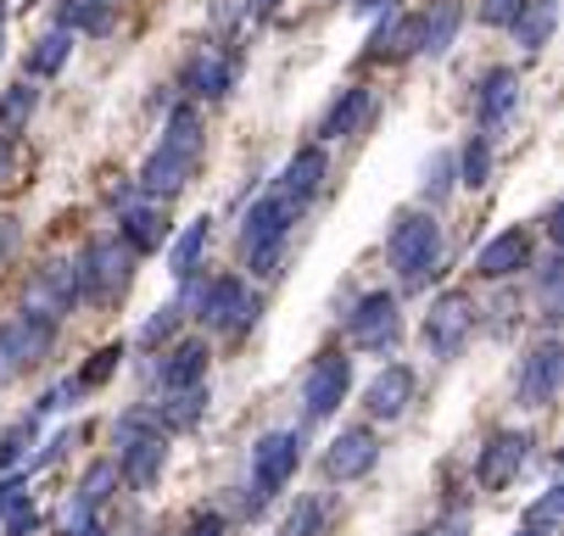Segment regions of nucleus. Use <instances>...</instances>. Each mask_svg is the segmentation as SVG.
I'll use <instances>...</instances> for the list:
<instances>
[{
    "mask_svg": "<svg viewBox=\"0 0 564 536\" xmlns=\"http://www.w3.org/2000/svg\"><path fill=\"white\" fill-rule=\"evenodd\" d=\"M196 157H202V118H196V107H180L169 118L163 140H156V151L145 157V168H140V190L151 201L180 196L191 185V174H196Z\"/></svg>",
    "mask_w": 564,
    "mask_h": 536,
    "instance_id": "1",
    "label": "nucleus"
},
{
    "mask_svg": "<svg viewBox=\"0 0 564 536\" xmlns=\"http://www.w3.org/2000/svg\"><path fill=\"white\" fill-rule=\"evenodd\" d=\"M391 269H397L402 291H425L431 285V274L442 269V223L431 212H397Z\"/></svg>",
    "mask_w": 564,
    "mask_h": 536,
    "instance_id": "2",
    "label": "nucleus"
},
{
    "mask_svg": "<svg viewBox=\"0 0 564 536\" xmlns=\"http://www.w3.org/2000/svg\"><path fill=\"white\" fill-rule=\"evenodd\" d=\"M296 223V207H285L280 196H263L247 207V223H240V258H247L252 274H280V252L285 236Z\"/></svg>",
    "mask_w": 564,
    "mask_h": 536,
    "instance_id": "3",
    "label": "nucleus"
},
{
    "mask_svg": "<svg viewBox=\"0 0 564 536\" xmlns=\"http://www.w3.org/2000/svg\"><path fill=\"white\" fill-rule=\"evenodd\" d=\"M129 280H134V252L118 236L90 241V252L78 258V296L96 302V308H112V302L129 291Z\"/></svg>",
    "mask_w": 564,
    "mask_h": 536,
    "instance_id": "4",
    "label": "nucleus"
},
{
    "mask_svg": "<svg viewBox=\"0 0 564 536\" xmlns=\"http://www.w3.org/2000/svg\"><path fill=\"white\" fill-rule=\"evenodd\" d=\"M56 341V319H40V314H18L0 325V386H12L23 369H34Z\"/></svg>",
    "mask_w": 564,
    "mask_h": 536,
    "instance_id": "5",
    "label": "nucleus"
},
{
    "mask_svg": "<svg viewBox=\"0 0 564 536\" xmlns=\"http://www.w3.org/2000/svg\"><path fill=\"white\" fill-rule=\"evenodd\" d=\"M347 341H352L358 352H375V358L397 352V341H402V308H397L391 291H369V296L358 302L352 319H347Z\"/></svg>",
    "mask_w": 564,
    "mask_h": 536,
    "instance_id": "6",
    "label": "nucleus"
},
{
    "mask_svg": "<svg viewBox=\"0 0 564 536\" xmlns=\"http://www.w3.org/2000/svg\"><path fill=\"white\" fill-rule=\"evenodd\" d=\"M196 319L207 325V330H247L252 319H258V296L247 291V280H235V274H218V280H207L202 291H196Z\"/></svg>",
    "mask_w": 564,
    "mask_h": 536,
    "instance_id": "7",
    "label": "nucleus"
},
{
    "mask_svg": "<svg viewBox=\"0 0 564 536\" xmlns=\"http://www.w3.org/2000/svg\"><path fill=\"white\" fill-rule=\"evenodd\" d=\"M163 464H169V441L163 430H145L140 414L123 419V452H118V475L134 486V492H151L163 481Z\"/></svg>",
    "mask_w": 564,
    "mask_h": 536,
    "instance_id": "8",
    "label": "nucleus"
},
{
    "mask_svg": "<svg viewBox=\"0 0 564 536\" xmlns=\"http://www.w3.org/2000/svg\"><path fill=\"white\" fill-rule=\"evenodd\" d=\"M296 458H302V436L296 430H269L258 447H252V508H263L291 475H296Z\"/></svg>",
    "mask_w": 564,
    "mask_h": 536,
    "instance_id": "9",
    "label": "nucleus"
},
{
    "mask_svg": "<svg viewBox=\"0 0 564 536\" xmlns=\"http://www.w3.org/2000/svg\"><path fill=\"white\" fill-rule=\"evenodd\" d=\"M352 392V358L341 352H318L307 380H302V403H307V419H330Z\"/></svg>",
    "mask_w": 564,
    "mask_h": 536,
    "instance_id": "10",
    "label": "nucleus"
},
{
    "mask_svg": "<svg viewBox=\"0 0 564 536\" xmlns=\"http://www.w3.org/2000/svg\"><path fill=\"white\" fill-rule=\"evenodd\" d=\"M469 325H475V296H469V291H442V296L431 302L420 336H425V347H431L436 358H453V352L464 347Z\"/></svg>",
    "mask_w": 564,
    "mask_h": 536,
    "instance_id": "11",
    "label": "nucleus"
},
{
    "mask_svg": "<svg viewBox=\"0 0 564 536\" xmlns=\"http://www.w3.org/2000/svg\"><path fill=\"white\" fill-rule=\"evenodd\" d=\"M531 436L525 430H498L487 447H480V458H475V481H480V492H503L520 470H525V458H531Z\"/></svg>",
    "mask_w": 564,
    "mask_h": 536,
    "instance_id": "12",
    "label": "nucleus"
},
{
    "mask_svg": "<svg viewBox=\"0 0 564 536\" xmlns=\"http://www.w3.org/2000/svg\"><path fill=\"white\" fill-rule=\"evenodd\" d=\"M73 302H78V258L73 263H45L34 274V285L23 291V314H40V319H56L73 314Z\"/></svg>",
    "mask_w": 564,
    "mask_h": 536,
    "instance_id": "13",
    "label": "nucleus"
},
{
    "mask_svg": "<svg viewBox=\"0 0 564 536\" xmlns=\"http://www.w3.org/2000/svg\"><path fill=\"white\" fill-rule=\"evenodd\" d=\"M380 464V436L369 430V425H347L330 447H325V475L330 481H364L369 470Z\"/></svg>",
    "mask_w": 564,
    "mask_h": 536,
    "instance_id": "14",
    "label": "nucleus"
},
{
    "mask_svg": "<svg viewBox=\"0 0 564 536\" xmlns=\"http://www.w3.org/2000/svg\"><path fill=\"white\" fill-rule=\"evenodd\" d=\"M514 107H520V73L514 67H492L487 79H480V90H475V123H480V134H503L509 129V118H514Z\"/></svg>",
    "mask_w": 564,
    "mask_h": 536,
    "instance_id": "15",
    "label": "nucleus"
},
{
    "mask_svg": "<svg viewBox=\"0 0 564 536\" xmlns=\"http://www.w3.org/2000/svg\"><path fill=\"white\" fill-rule=\"evenodd\" d=\"M325 179H330V157H325V145H302L296 157L280 168V185H274V196L285 201V207H307L318 190H325Z\"/></svg>",
    "mask_w": 564,
    "mask_h": 536,
    "instance_id": "16",
    "label": "nucleus"
},
{
    "mask_svg": "<svg viewBox=\"0 0 564 536\" xmlns=\"http://www.w3.org/2000/svg\"><path fill=\"white\" fill-rule=\"evenodd\" d=\"M558 380H564V347L547 336L542 347H531V358L520 363V403L525 408H547L558 397Z\"/></svg>",
    "mask_w": 564,
    "mask_h": 536,
    "instance_id": "17",
    "label": "nucleus"
},
{
    "mask_svg": "<svg viewBox=\"0 0 564 536\" xmlns=\"http://www.w3.org/2000/svg\"><path fill=\"white\" fill-rule=\"evenodd\" d=\"M414 369L409 363H386L375 380H369V392H364V408L375 414V419H402L409 414V403H414Z\"/></svg>",
    "mask_w": 564,
    "mask_h": 536,
    "instance_id": "18",
    "label": "nucleus"
},
{
    "mask_svg": "<svg viewBox=\"0 0 564 536\" xmlns=\"http://www.w3.org/2000/svg\"><path fill=\"white\" fill-rule=\"evenodd\" d=\"M169 201H134V207H123V223H118V241L140 258V252H163V241H169V212H163Z\"/></svg>",
    "mask_w": 564,
    "mask_h": 536,
    "instance_id": "19",
    "label": "nucleus"
},
{
    "mask_svg": "<svg viewBox=\"0 0 564 536\" xmlns=\"http://www.w3.org/2000/svg\"><path fill=\"white\" fill-rule=\"evenodd\" d=\"M520 269H531V236H525V229H503L498 241H487L475 252V274L480 280H509Z\"/></svg>",
    "mask_w": 564,
    "mask_h": 536,
    "instance_id": "20",
    "label": "nucleus"
},
{
    "mask_svg": "<svg viewBox=\"0 0 564 536\" xmlns=\"http://www.w3.org/2000/svg\"><path fill=\"white\" fill-rule=\"evenodd\" d=\"M185 85H191V96H202V101H224V96L235 90V56L218 51V45H202L196 62L185 67Z\"/></svg>",
    "mask_w": 564,
    "mask_h": 536,
    "instance_id": "21",
    "label": "nucleus"
},
{
    "mask_svg": "<svg viewBox=\"0 0 564 536\" xmlns=\"http://www.w3.org/2000/svg\"><path fill=\"white\" fill-rule=\"evenodd\" d=\"M207 380V341H174L156 363V386L163 392H185V386H202Z\"/></svg>",
    "mask_w": 564,
    "mask_h": 536,
    "instance_id": "22",
    "label": "nucleus"
},
{
    "mask_svg": "<svg viewBox=\"0 0 564 536\" xmlns=\"http://www.w3.org/2000/svg\"><path fill=\"white\" fill-rule=\"evenodd\" d=\"M369 118H375V90L352 85V90H341V96L330 101V112H325V123H318V134H325V140H352V134H364Z\"/></svg>",
    "mask_w": 564,
    "mask_h": 536,
    "instance_id": "23",
    "label": "nucleus"
},
{
    "mask_svg": "<svg viewBox=\"0 0 564 536\" xmlns=\"http://www.w3.org/2000/svg\"><path fill=\"white\" fill-rule=\"evenodd\" d=\"M409 51H420V12H402V18L380 23L375 40H369V62H397Z\"/></svg>",
    "mask_w": 564,
    "mask_h": 536,
    "instance_id": "24",
    "label": "nucleus"
},
{
    "mask_svg": "<svg viewBox=\"0 0 564 536\" xmlns=\"http://www.w3.org/2000/svg\"><path fill=\"white\" fill-rule=\"evenodd\" d=\"M458 23H464V0H436L431 12H420V51L442 56V51L453 45Z\"/></svg>",
    "mask_w": 564,
    "mask_h": 536,
    "instance_id": "25",
    "label": "nucleus"
},
{
    "mask_svg": "<svg viewBox=\"0 0 564 536\" xmlns=\"http://www.w3.org/2000/svg\"><path fill=\"white\" fill-rule=\"evenodd\" d=\"M553 18H558V0H520V12H514V40L525 45V51H542L547 45V34H553Z\"/></svg>",
    "mask_w": 564,
    "mask_h": 536,
    "instance_id": "26",
    "label": "nucleus"
},
{
    "mask_svg": "<svg viewBox=\"0 0 564 536\" xmlns=\"http://www.w3.org/2000/svg\"><path fill=\"white\" fill-rule=\"evenodd\" d=\"M67 56H73V34H67V29L40 34V40H34V51H29V62H23V79H56Z\"/></svg>",
    "mask_w": 564,
    "mask_h": 536,
    "instance_id": "27",
    "label": "nucleus"
},
{
    "mask_svg": "<svg viewBox=\"0 0 564 536\" xmlns=\"http://www.w3.org/2000/svg\"><path fill=\"white\" fill-rule=\"evenodd\" d=\"M34 107H40V90H34V79H18L7 96H0V140H12V145H18V134L29 129Z\"/></svg>",
    "mask_w": 564,
    "mask_h": 536,
    "instance_id": "28",
    "label": "nucleus"
},
{
    "mask_svg": "<svg viewBox=\"0 0 564 536\" xmlns=\"http://www.w3.org/2000/svg\"><path fill=\"white\" fill-rule=\"evenodd\" d=\"M118 0H62V29L67 34H107Z\"/></svg>",
    "mask_w": 564,
    "mask_h": 536,
    "instance_id": "29",
    "label": "nucleus"
},
{
    "mask_svg": "<svg viewBox=\"0 0 564 536\" xmlns=\"http://www.w3.org/2000/svg\"><path fill=\"white\" fill-rule=\"evenodd\" d=\"M325 530H330V497L318 492L296 497V508L280 519V536H325Z\"/></svg>",
    "mask_w": 564,
    "mask_h": 536,
    "instance_id": "30",
    "label": "nucleus"
},
{
    "mask_svg": "<svg viewBox=\"0 0 564 536\" xmlns=\"http://www.w3.org/2000/svg\"><path fill=\"white\" fill-rule=\"evenodd\" d=\"M156 414H163L169 430H191L207 414V380H202V386H185V392H163V408H156Z\"/></svg>",
    "mask_w": 564,
    "mask_h": 536,
    "instance_id": "31",
    "label": "nucleus"
},
{
    "mask_svg": "<svg viewBox=\"0 0 564 536\" xmlns=\"http://www.w3.org/2000/svg\"><path fill=\"white\" fill-rule=\"evenodd\" d=\"M207 236H213V223L196 218L185 236L174 241V252H169V274H174V280H191V274H196V263H202V252H207Z\"/></svg>",
    "mask_w": 564,
    "mask_h": 536,
    "instance_id": "32",
    "label": "nucleus"
},
{
    "mask_svg": "<svg viewBox=\"0 0 564 536\" xmlns=\"http://www.w3.org/2000/svg\"><path fill=\"white\" fill-rule=\"evenodd\" d=\"M558 514H564V492L547 486V492L525 508V525H520V530H525V536H558Z\"/></svg>",
    "mask_w": 564,
    "mask_h": 536,
    "instance_id": "33",
    "label": "nucleus"
},
{
    "mask_svg": "<svg viewBox=\"0 0 564 536\" xmlns=\"http://www.w3.org/2000/svg\"><path fill=\"white\" fill-rule=\"evenodd\" d=\"M487 174H492V140H487V134H469L464 157H458V179H464L469 190H480V185H487Z\"/></svg>",
    "mask_w": 564,
    "mask_h": 536,
    "instance_id": "34",
    "label": "nucleus"
},
{
    "mask_svg": "<svg viewBox=\"0 0 564 536\" xmlns=\"http://www.w3.org/2000/svg\"><path fill=\"white\" fill-rule=\"evenodd\" d=\"M453 179H458V168H453V157H447V151H442V157H431V168H425V179H420L425 201H431V207H436V201H447Z\"/></svg>",
    "mask_w": 564,
    "mask_h": 536,
    "instance_id": "35",
    "label": "nucleus"
},
{
    "mask_svg": "<svg viewBox=\"0 0 564 536\" xmlns=\"http://www.w3.org/2000/svg\"><path fill=\"white\" fill-rule=\"evenodd\" d=\"M34 436H40V425H34V419H18V425H12L7 436H0V470H12L18 458H23V452L34 447Z\"/></svg>",
    "mask_w": 564,
    "mask_h": 536,
    "instance_id": "36",
    "label": "nucleus"
},
{
    "mask_svg": "<svg viewBox=\"0 0 564 536\" xmlns=\"http://www.w3.org/2000/svg\"><path fill=\"white\" fill-rule=\"evenodd\" d=\"M118 358H123V347H101L85 369H78V380H73V392H90V386H101V380L118 369Z\"/></svg>",
    "mask_w": 564,
    "mask_h": 536,
    "instance_id": "37",
    "label": "nucleus"
},
{
    "mask_svg": "<svg viewBox=\"0 0 564 536\" xmlns=\"http://www.w3.org/2000/svg\"><path fill=\"white\" fill-rule=\"evenodd\" d=\"M174 330H180V308H163V314H156V319L140 330V341H145V347H156V341H169Z\"/></svg>",
    "mask_w": 564,
    "mask_h": 536,
    "instance_id": "38",
    "label": "nucleus"
},
{
    "mask_svg": "<svg viewBox=\"0 0 564 536\" xmlns=\"http://www.w3.org/2000/svg\"><path fill=\"white\" fill-rule=\"evenodd\" d=\"M542 319H558V258L542 263Z\"/></svg>",
    "mask_w": 564,
    "mask_h": 536,
    "instance_id": "39",
    "label": "nucleus"
},
{
    "mask_svg": "<svg viewBox=\"0 0 564 536\" xmlns=\"http://www.w3.org/2000/svg\"><path fill=\"white\" fill-rule=\"evenodd\" d=\"M18 503H29V475H12V481H0V519H7Z\"/></svg>",
    "mask_w": 564,
    "mask_h": 536,
    "instance_id": "40",
    "label": "nucleus"
},
{
    "mask_svg": "<svg viewBox=\"0 0 564 536\" xmlns=\"http://www.w3.org/2000/svg\"><path fill=\"white\" fill-rule=\"evenodd\" d=\"M514 12H520V0H480V23L509 29V23H514Z\"/></svg>",
    "mask_w": 564,
    "mask_h": 536,
    "instance_id": "41",
    "label": "nucleus"
},
{
    "mask_svg": "<svg viewBox=\"0 0 564 536\" xmlns=\"http://www.w3.org/2000/svg\"><path fill=\"white\" fill-rule=\"evenodd\" d=\"M40 530V514H34V503H18L12 514H7V536H34Z\"/></svg>",
    "mask_w": 564,
    "mask_h": 536,
    "instance_id": "42",
    "label": "nucleus"
},
{
    "mask_svg": "<svg viewBox=\"0 0 564 536\" xmlns=\"http://www.w3.org/2000/svg\"><path fill=\"white\" fill-rule=\"evenodd\" d=\"M18 247H23V229H18V218L0 212V263H12V258H18Z\"/></svg>",
    "mask_w": 564,
    "mask_h": 536,
    "instance_id": "43",
    "label": "nucleus"
},
{
    "mask_svg": "<svg viewBox=\"0 0 564 536\" xmlns=\"http://www.w3.org/2000/svg\"><path fill=\"white\" fill-rule=\"evenodd\" d=\"M18 174H23L18 145H12V140H0V190H12V185H18Z\"/></svg>",
    "mask_w": 564,
    "mask_h": 536,
    "instance_id": "44",
    "label": "nucleus"
},
{
    "mask_svg": "<svg viewBox=\"0 0 564 536\" xmlns=\"http://www.w3.org/2000/svg\"><path fill=\"white\" fill-rule=\"evenodd\" d=\"M185 536H224V519H218V514H202V519H191Z\"/></svg>",
    "mask_w": 564,
    "mask_h": 536,
    "instance_id": "45",
    "label": "nucleus"
},
{
    "mask_svg": "<svg viewBox=\"0 0 564 536\" xmlns=\"http://www.w3.org/2000/svg\"><path fill=\"white\" fill-rule=\"evenodd\" d=\"M274 7H280V0H247V12H252V18H274Z\"/></svg>",
    "mask_w": 564,
    "mask_h": 536,
    "instance_id": "46",
    "label": "nucleus"
},
{
    "mask_svg": "<svg viewBox=\"0 0 564 536\" xmlns=\"http://www.w3.org/2000/svg\"><path fill=\"white\" fill-rule=\"evenodd\" d=\"M414 536H464V525L453 519V525H442V530H414Z\"/></svg>",
    "mask_w": 564,
    "mask_h": 536,
    "instance_id": "47",
    "label": "nucleus"
},
{
    "mask_svg": "<svg viewBox=\"0 0 564 536\" xmlns=\"http://www.w3.org/2000/svg\"><path fill=\"white\" fill-rule=\"evenodd\" d=\"M386 7V0H358V12H380Z\"/></svg>",
    "mask_w": 564,
    "mask_h": 536,
    "instance_id": "48",
    "label": "nucleus"
},
{
    "mask_svg": "<svg viewBox=\"0 0 564 536\" xmlns=\"http://www.w3.org/2000/svg\"><path fill=\"white\" fill-rule=\"evenodd\" d=\"M0 18H7V0H0Z\"/></svg>",
    "mask_w": 564,
    "mask_h": 536,
    "instance_id": "49",
    "label": "nucleus"
}]
</instances>
